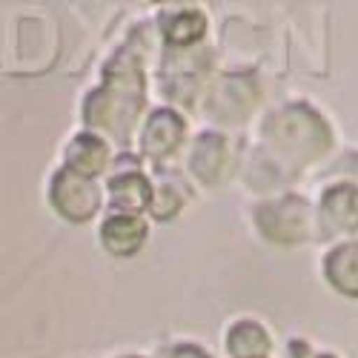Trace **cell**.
<instances>
[{
    "mask_svg": "<svg viewBox=\"0 0 358 358\" xmlns=\"http://www.w3.org/2000/svg\"><path fill=\"white\" fill-rule=\"evenodd\" d=\"M266 347L270 341L258 324H238L229 336V350L235 352V358H261Z\"/></svg>",
    "mask_w": 358,
    "mask_h": 358,
    "instance_id": "obj_7",
    "label": "cell"
},
{
    "mask_svg": "<svg viewBox=\"0 0 358 358\" xmlns=\"http://www.w3.org/2000/svg\"><path fill=\"white\" fill-rule=\"evenodd\" d=\"M164 32L172 43H189L203 32V17L192 9V12H175L169 17H164Z\"/></svg>",
    "mask_w": 358,
    "mask_h": 358,
    "instance_id": "obj_9",
    "label": "cell"
},
{
    "mask_svg": "<svg viewBox=\"0 0 358 358\" xmlns=\"http://www.w3.org/2000/svg\"><path fill=\"white\" fill-rule=\"evenodd\" d=\"M143 235H146L143 224L138 218H132V215H115V218H109L103 224V244L117 255L135 252L141 247V241H143Z\"/></svg>",
    "mask_w": 358,
    "mask_h": 358,
    "instance_id": "obj_3",
    "label": "cell"
},
{
    "mask_svg": "<svg viewBox=\"0 0 358 358\" xmlns=\"http://www.w3.org/2000/svg\"><path fill=\"white\" fill-rule=\"evenodd\" d=\"M330 218L336 229H358V189L350 184L324 195V221Z\"/></svg>",
    "mask_w": 358,
    "mask_h": 358,
    "instance_id": "obj_4",
    "label": "cell"
},
{
    "mask_svg": "<svg viewBox=\"0 0 358 358\" xmlns=\"http://www.w3.org/2000/svg\"><path fill=\"white\" fill-rule=\"evenodd\" d=\"M112 195H115V206H132V210H141V206L149 203V184L141 175H124L112 181Z\"/></svg>",
    "mask_w": 358,
    "mask_h": 358,
    "instance_id": "obj_8",
    "label": "cell"
},
{
    "mask_svg": "<svg viewBox=\"0 0 358 358\" xmlns=\"http://www.w3.org/2000/svg\"><path fill=\"white\" fill-rule=\"evenodd\" d=\"M103 161H106V146L92 135H83L69 146V166H75L78 175L92 178L103 166Z\"/></svg>",
    "mask_w": 358,
    "mask_h": 358,
    "instance_id": "obj_5",
    "label": "cell"
},
{
    "mask_svg": "<svg viewBox=\"0 0 358 358\" xmlns=\"http://www.w3.org/2000/svg\"><path fill=\"white\" fill-rule=\"evenodd\" d=\"M330 278L344 292H358V244L341 247L330 258Z\"/></svg>",
    "mask_w": 358,
    "mask_h": 358,
    "instance_id": "obj_6",
    "label": "cell"
},
{
    "mask_svg": "<svg viewBox=\"0 0 358 358\" xmlns=\"http://www.w3.org/2000/svg\"><path fill=\"white\" fill-rule=\"evenodd\" d=\"M181 117H178L175 112H155L152 115V121H149L146 132H143V146H146V152H152V155H164V152H172V146L181 141Z\"/></svg>",
    "mask_w": 358,
    "mask_h": 358,
    "instance_id": "obj_2",
    "label": "cell"
},
{
    "mask_svg": "<svg viewBox=\"0 0 358 358\" xmlns=\"http://www.w3.org/2000/svg\"><path fill=\"white\" fill-rule=\"evenodd\" d=\"M52 198H55L57 210H61L64 215H69L72 221L92 218V213L101 203L98 187L89 181L86 175H78V172H61L57 175L55 187H52Z\"/></svg>",
    "mask_w": 358,
    "mask_h": 358,
    "instance_id": "obj_1",
    "label": "cell"
},
{
    "mask_svg": "<svg viewBox=\"0 0 358 358\" xmlns=\"http://www.w3.org/2000/svg\"><path fill=\"white\" fill-rule=\"evenodd\" d=\"M169 358H206V352H201L198 347H175Z\"/></svg>",
    "mask_w": 358,
    "mask_h": 358,
    "instance_id": "obj_10",
    "label": "cell"
}]
</instances>
